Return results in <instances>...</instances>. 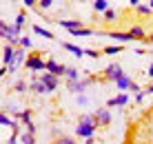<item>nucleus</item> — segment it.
Wrapping results in <instances>:
<instances>
[{
    "label": "nucleus",
    "mask_w": 153,
    "mask_h": 144,
    "mask_svg": "<svg viewBox=\"0 0 153 144\" xmlns=\"http://www.w3.org/2000/svg\"><path fill=\"white\" fill-rule=\"evenodd\" d=\"M16 115H18V120H22L25 124H29V122H31V111L29 109L27 111H20V113H16Z\"/></svg>",
    "instance_id": "c756f323"
},
{
    "label": "nucleus",
    "mask_w": 153,
    "mask_h": 144,
    "mask_svg": "<svg viewBox=\"0 0 153 144\" xmlns=\"http://www.w3.org/2000/svg\"><path fill=\"white\" fill-rule=\"evenodd\" d=\"M51 144H76V140H73V137H69V135H60L58 140H53Z\"/></svg>",
    "instance_id": "c85d7f7f"
},
{
    "label": "nucleus",
    "mask_w": 153,
    "mask_h": 144,
    "mask_svg": "<svg viewBox=\"0 0 153 144\" xmlns=\"http://www.w3.org/2000/svg\"><path fill=\"white\" fill-rule=\"evenodd\" d=\"M149 4H151V9H153V0H151V2H149Z\"/></svg>",
    "instance_id": "a18cd8bd"
},
{
    "label": "nucleus",
    "mask_w": 153,
    "mask_h": 144,
    "mask_svg": "<svg viewBox=\"0 0 153 144\" xmlns=\"http://www.w3.org/2000/svg\"><path fill=\"white\" fill-rule=\"evenodd\" d=\"M45 71H51V73H56V76H65L67 67L60 65V62H56L53 58H49V60H47V69H45Z\"/></svg>",
    "instance_id": "9d476101"
},
{
    "label": "nucleus",
    "mask_w": 153,
    "mask_h": 144,
    "mask_svg": "<svg viewBox=\"0 0 153 144\" xmlns=\"http://www.w3.org/2000/svg\"><path fill=\"white\" fill-rule=\"evenodd\" d=\"M16 49H18V47H13V45H4V49H2V65L11 67L13 62H16Z\"/></svg>",
    "instance_id": "0eeeda50"
},
{
    "label": "nucleus",
    "mask_w": 153,
    "mask_h": 144,
    "mask_svg": "<svg viewBox=\"0 0 153 144\" xmlns=\"http://www.w3.org/2000/svg\"><path fill=\"white\" fill-rule=\"evenodd\" d=\"M126 104H129V95H126V93H118L115 98H111L107 102L109 109H111V106H126Z\"/></svg>",
    "instance_id": "f8f14e48"
},
{
    "label": "nucleus",
    "mask_w": 153,
    "mask_h": 144,
    "mask_svg": "<svg viewBox=\"0 0 153 144\" xmlns=\"http://www.w3.org/2000/svg\"><path fill=\"white\" fill-rule=\"evenodd\" d=\"M38 4H40V9H49L53 4V0H38Z\"/></svg>",
    "instance_id": "473e14b6"
},
{
    "label": "nucleus",
    "mask_w": 153,
    "mask_h": 144,
    "mask_svg": "<svg viewBox=\"0 0 153 144\" xmlns=\"http://www.w3.org/2000/svg\"><path fill=\"white\" fill-rule=\"evenodd\" d=\"M58 78H60V76H56V73H51V71H45L40 76V80L47 84V89H49V93H53L58 89V84H60V82H58Z\"/></svg>",
    "instance_id": "20e7f679"
},
{
    "label": "nucleus",
    "mask_w": 153,
    "mask_h": 144,
    "mask_svg": "<svg viewBox=\"0 0 153 144\" xmlns=\"http://www.w3.org/2000/svg\"><path fill=\"white\" fill-rule=\"evenodd\" d=\"M0 124H2V126H9V129H13V131H18V126H16V122L7 118V113H4V111H2V115H0Z\"/></svg>",
    "instance_id": "4be33fe9"
},
{
    "label": "nucleus",
    "mask_w": 153,
    "mask_h": 144,
    "mask_svg": "<svg viewBox=\"0 0 153 144\" xmlns=\"http://www.w3.org/2000/svg\"><path fill=\"white\" fill-rule=\"evenodd\" d=\"M22 4H25V7H33L36 0H22Z\"/></svg>",
    "instance_id": "58836bf2"
},
{
    "label": "nucleus",
    "mask_w": 153,
    "mask_h": 144,
    "mask_svg": "<svg viewBox=\"0 0 153 144\" xmlns=\"http://www.w3.org/2000/svg\"><path fill=\"white\" fill-rule=\"evenodd\" d=\"M102 18H104V22H115V18H118V11H115V9H111V7H109L107 11L102 13Z\"/></svg>",
    "instance_id": "5701e85b"
},
{
    "label": "nucleus",
    "mask_w": 153,
    "mask_h": 144,
    "mask_svg": "<svg viewBox=\"0 0 153 144\" xmlns=\"http://www.w3.org/2000/svg\"><path fill=\"white\" fill-rule=\"evenodd\" d=\"M129 33L133 36V40H146V33H144V29H142V27H131Z\"/></svg>",
    "instance_id": "6ab92c4d"
},
{
    "label": "nucleus",
    "mask_w": 153,
    "mask_h": 144,
    "mask_svg": "<svg viewBox=\"0 0 153 144\" xmlns=\"http://www.w3.org/2000/svg\"><path fill=\"white\" fill-rule=\"evenodd\" d=\"M27 89H29V84L25 82V80H18V82L13 84V91L16 93H27Z\"/></svg>",
    "instance_id": "a878e982"
},
{
    "label": "nucleus",
    "mask_w": 153,
    "mask_h": 144,
    "mask_svg": "<svg viewBox=\"0 0 153 144\" xmlns=\"http://www.w3.org/2000/svg\"><path fill=\"white\" fill-rule=\"evenodd\" d=\"M0 36L9 42V45H20V27L18 24H7V22H0Z\"/></svg>",
    "instance_id": "f257e3e1"
},
{
    "label": "nucleus",
    "mask_w": 153,
    "mask_h": 144,
    "mask_svg": "<svg viewBox=\"0 0 153 144\" xmlns=\"http://www.w3.org/2000/svg\"><path fill=\"white\" fill-rule=\"evenodd\" d=\"M29 91L42 95V93H49V89H47V84L40 80V76H33V78H31V82H29Z\"/></svg>",
    "instance_id": "6e6552de"
},
{
    "label": "nucleus",
    "mask_w": 153,
    "mask_h": 144,
    "mask_svg": "<svg viewBox=\"0 0 153 144\" xmlns=\"http://www.w3.org/2000/svg\"><path fill=\"white\" fill-rule=\"evenodd\" d=\"M25 69H29V71H33V73L45 71L47 60H42V53H33V56H29L27 60H25Z\"/></svg>",
    "instance_id": "7ed1b4c3"
},
{
    "label": "nucleus",
    "mask_w": 153,
    "mask_h": 144,
    "mask_svg": "<svg viewBox=\"0 0 153 144\" xmlns=\"http://www.w3.org/2000/svg\"><path fill=\"white\" fill-rule=\"evenodd\" d=\"M144 95H149V93H146V89H144V91H140V93H135V102H142Z\"/></svg>",
    "instance_id": "f704fd0d"
},
{
    "label": "nucleus",
    "mask_w": 153,
    "mask_h": 144,
    "mask_svg": "<svg viewBox=\"0 0 153 144\" xmlns=\"http://www.w3.org/2000/svg\"><path fill=\"white\" fill-rule=\"evenodd\" d=\"M146 93H149V95H153V84H151L149 89H146Z\"/></svg>",
    "instance_id": "37998d69"
},
{
    "label": "nucleus",
    "mask_w": 153,
    "mask_h": 144,
    "mask_svg": "<svg viewBox=\"0 0 153 144\" xmlns=\"http://www.w3.org/2000/svg\"><path fill=\"white\" fill-rule=\"evenodd\" d=\"M58 24H60L62 29H69V31H73V29H80V27H84V24H82V20H58Z\"/></svg>",
    "instance_id": "2eb2a0df"
},
{
    "label": "nucleus",
    "mask_w": 153,
    "mask_h": 144,
    "mask_svg": "<svg viewBox=\"0 0 153 144\" xmlns=\"http://www.w3.org/2000/svg\"><path fill=\"white\" fill-rule=\"evenodd\" d=\"M20 140H22V144H36L33 133H29V131H22V133H20Z\"/></svg>",
    "instance_id": "b1692460"
},
{
    "label": "nucleus",
    "mask_w": 153,
    "mask_h": 144,
    "mask_svg": "<svg viewBox=\"0 0 153 144\" xmlns=\"http://www.w3.org/2000/svg\"><path fill=\"white\" fill-rule=\"evenodd\" d=\"M93 115H96V120H98V124L100 126H109V124H111V111H109V109H104V106H102V109H96V111H93Z\"/></svg>",
    "instance_id": "39448f33"
},
{
    "label": "nucleus",
    "mask_w": 153,
    "mask_h": 144,
    "mask_svg": "<svg viewBox=\"0 0 153 144\" xmlns=\"http://www.w3.org/2000/svg\"><path fill=\"white\" fill-rule=\"evenodd\" d=\"M146 76H149V78H153V65L149 67V71H146Z\"/></svg>",
    "instance_id": "79ce46f5"
},
{
    "label": "nucleus",
    "mask_w": 153,
    "mask_h": 144,
    "mask_svg": "<svg viewBox=\"0 0 153 144\" xmlns=\"http://www.w3.org/2000/svg\"><path fill=\"white\" fill-rule=\"evenodd\" d=\"M25 126H27L25 131H29V133H33V135H36V124H33V122H29V124H25Z\"/></svg>",
    "instance_id": "c9c22d12"
},
{
    "label": "nucleus",
    "mask_w": 153,
    "mask_h": 144,
    "mask_svg": "<svg viewBox=\"0 0 153 144\" xmlns=\"http://www.w3.org/2000/svg\"><path fill=\"white\" fill-rule=\"evenodd\" d=\"M93 82V78H80V80H67V89L73 93V95H80L89 89V84Z\"/></svg>",
    "instance_id": "f03ea898"
},
{
    "label": "nucleus",
    "mask_w": 153,
    "mask_h": 144,
    "mask_svg": "<svg viewBox=\"0 0 153 144\" xmlns=\"http://www.w3.org/2000/svg\"><path fill=\"white\" fill-rule=\"evenodd\" d=\"M33 33H36V36H42L45 40H53V33H51V31H47L45 27H40V24L33 27Z\"/></svg>",
    "instance_id": "a211bd4d"
},
{
    "label": "nucleus",
    "mask_w": 153,
    "mask_h": 144,
    "mask_svg": "<svg viewBox=\"0 0 153 144\" xmlns=\"http://www.w3.org/2000/svg\"><path fill=\"white\" fill-rule=\"evenodd\" d=\"M129 91H133V93H140L142 89H140V84H138V82H133V84H131V89H129Z\"/></svg>",
    "instance_id": "e433bc0d"
},
{
    "label": "nucleus",
    "mask_w": 153,
    "mask_h": 144,
    "mask_svg": "<svg viewBox=\"0 0 153 144\" xmlns=\"http://www.w3.org/2000/svg\"><path fill=\"white\" fill-rule=\"evenodd\" d=\"M98 131V126H87V124H78L76 126V135L82 137V140H89V137H93V133Z\"/></svg>",
    "instance_id": "1a4fd4ad"
},
{
    "label": "nucleus",
    "mask_w": 153,
    "mask_h": 144,
    "mask_svg": "<svg viewBox=\"0 0 153 144\" xmlns=\"http://www.w3.org/2000/svg\"><path fill=\"white\" fill-rule=\"evenodd\" d=\"M78 104H87V98H84V93L78 95Z\"/></svg>",
    "instance_id": "4c0bfd02"
},
{
    "label": "nucleus",
    "mask_w": 153,
    "mask_h": 144,
    "mask_svg": "<svg viewBox=\"0 0 153 144\" xmlns=\"http://www.w3.org/2000/svg\"><path fill=\"white\" fill-rule=\"evenodd\" d=\"M135 11H138L140 16H151L153 13V9H151V4H138V7H135Z\"/></svg>",
    "instance_id": "393cba45"
},
{
    "label": "nucleus",
    "mask_w": 153,
    "mask_h": 144,
    "mask_svg": "<svg viewBox=\"0 0 153 144\" xmlns=\"http://www.w3.org/2000/svg\"><path fill=\"white\" fill-rule=\"evenodd\" d=\"M73 38H91L93 36V29H87V27H80V29H73L71 31Z\"/></svg>",
    "instance_id": "f3484780"
},
{
    "label": "nucleus",
    "mask_w": 153,
    "mask_h": 144,
    "mask_svg": "<svg viewBox=\"0 0 153 144\" xmlns=\"http://www.w3.org/2000/svg\"><path fill=\"white\" fill-rule=\"evenodd\" d=\"M129 2H131V7H138V4H140V0H129Z\"/></svg>",
    "instance_id": "a19ab883"
},
{
    "label": "nucleus",
    "mask_w": 153,
    "mask_h": 144,
    "mask_svg": "<svg viewBox=\"0 0 153 144\" xmlns=\"http://www.w3.org/2000/svg\"><path fill=\"white\" fill-rule=\"evenodd\" d=\"M62 49H67L69 53H73L76 58H82V56H87V51L80 49V47H76V45H71V42H62Z\"/></svg>",
    "instance_id": "dca6fc26"
},
{
    "label": "nucleus",
    "mask_w": 153,
    "mask_h": 144,
    "mask_svg": "<svg viewBox=\"0 0 153 144\" xmlns=\"http://www.w3.org/2000/svg\"><path fill=\"white\" fill-rule=\"evenodd\" d=\"M25 60H27V58H25V47H20V49H16V62H13V67L18 69L20 65H25Z\"/></svg>",
    "instance_id": "aec40b11"
},
{
    "label": "nucleus",
    "mask_w": 153,
    "mask_h": 144,
    "mask_svg": "<svg viewBox=\"0 0 153 144\" xmlns=\"http://www.w3.org/2000/svg\"><path fill=\"white\" fill-rule=\"evenodd\" d=\"M120 51H122L120 45H111V47H104L102 49V53H107V56H115V53H120Z\"/></svg>",
    "instance_id": "cd10ccee"
},
{
    "label": "nucleus",
    "mask_w": 153,
    "mask_h": 144,
    "mask_svg": "<svg viewBox=\"0 0 153 144\" xmlns=\"http://www.w3.org/2000/svg\"><path fill=\"white\" fill-rule=\"evenodd\" d=\"M84 144H93V137H89V140H87V142H84Z\"/></svg>",
    "instance_id": "c03bdc74"
},
{
    "label": "nucleus",
    "mask_w": 153,
    "mask_h": 144,
    "mask_svg": "<svg viewBox=\"0 0 153 144\" xmlns=\"http://www.w3.org/2000/svg\"><path fill=\"white\" fill-rule=\"evenodd\" d=\"M84 51H87L89 58H100V51H96V49H84Z\"/></svg>",
    "instance_id": "72a5a7b5"
},
{
    "label": "nucleus",
    "mask_w": 153,
    "mask_h": 144,
    "mask_svg": "<svg viewBox=\"0 0 153 144\" xmlns=\"http://www.w3.org/2000/svg\"><path fill=\"white\" fill-rule=\"evenodd\" d=\"M131 84H133V80H131V76H126V73H122V76L115 80V89L118 91H129Z\"/></svg>",
    "instance_id": "9b49d317"
},
{
    "label": "nucleus",
    "mask_w": 153,
    "mask_h": 144,
    "mask_svg": "<svg viewBox=\"0 0 153 144\" xmlns=\"http://www.w3.org/2000/svg\"><path fill=\"white\" fill-rule=\"evenodd\" d=\"M144 42H146V45H151V47H153V33H151V36H149V38H146Z\"/></svg>",
    "instance_id": "ea45409f"
},
{
    "label": "nucleus",
    "mask_w": 153,
    "mask_h": 144,
    "mask_svg": "<svg viewBox=\"0 0 153 144\" xmlns=\"http://www.w3.org/2000/svg\"><path fill=\"white\" fill-rule=\"evenodd\" d=\"M25 22H27V16H25L22 11H20L18 16H16V22H13V24H18L20 29H22V27H25Z\"/></svg>",
    "instance_id": "7c9ffc66"
},
{
    "label": "nucleus",
    "mask_w": 153,
    "mask_h": 144,
    "mask_svg": "<svg viewBox=\"0 0 153 144\" xmlns=\"http://www.w3.org/2000/svg\"><path fill=\"white\" fill-rule=\"evenodd\" d=\"M109 38H113L115 42H131L133 40V36L129 33V31H126V33H122V31H111V33H107Z\"/></svg>",
    "instance_id": "ddd939ff"
},
{
    "label": "nucleus",
    "mask_w": 153,
    "mask_h": 144,
    "mask_svg": "<svg viewBox=\"0 0 153 144\" xmlns=\"http://www.w3.org/2000/svg\"><path fill=\"white\" fill-rule=\"evenodd\" d=\"M67 80H80V71L78 69H73V67H67Z\"/></svg>",
    "instance_id": "bb28decb"
},
{
    "label": "nucleus",
    "mask_w": 153,
    "mask_h": 144,
    "mask_svg": "<svg viewBox=\"0 0 153 144\" xmlns=\"http://www.w3.org/2000/svg\"><path fill=\"white\" fill-rule=\"evenodd\" d=\"M78 124H87V126H100L93 113H82L80 118H78Z\"/></svg>",
    "instance_id": "4468645a"
},
{
    "label": "nucleus",
    "mask_w": 153,
    "mask_h": 144,
    "mask_svg": "<svg viewBox=\"0 0 153 144\" xmlns=\"http://www.w3.org/2000/svg\"><path fill=\"white\" fill-rule=\"evenodd\" d=\"M120 76H122V67H120L118 62H113V65H109L107 69H104V80H111V82H115Z\"/></svg>",
    "instance_id": "423d86ee"
},
{
    "label": "nucleus",
    "mask_w": 153,
    "mask_h": 144,
    "mask_svg": "<svg viewBox=\"0 0 153 144\" xmlns=\"http://www.w3.org/2000/svg\"><path fill=\"white\" fill-rule=\"evenodd\" d=\"M31 38H27V36H20V47H25V49H31Z\"/></svg>",
    "instance_id": "2f4dec72"
},
{
    "label": "nucleus",
    "mask_w": 153,
    "mask_h": 144,
    "mask_svg": "<svg viewBox=\"0 0 153 144\" xmlns=\"http://www.w3.org/2000/svg\"><path fill=\"white\" fill-rule=\"evenodd\" d=\"M93 9H96L98 13H104L109 9V0H93Z\"/></svg>",
    "instance_id": "412c9836"
}]
</instances>
